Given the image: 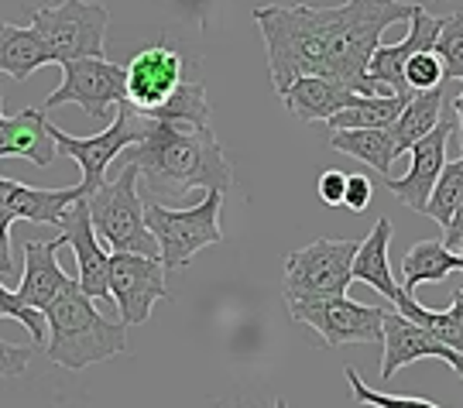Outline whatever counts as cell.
I'll return each mask as SVG.
<instances>
[{"mask_svg": "<svg viewBox=\"0 0 463 408\" xmlns=\"http://www.w3.org/2000/svg\"><path fill=\"white\" fill-rule=\"evenodd\" d=\"M117 158L137 165L141 196L151 203L185 196L189 189L227 193L233 185V168L216 141L213 128H179L162 120H145V134L124 147Z\"/></svg>", "mask_w": 463, "mask_h": 408, "instance_id": "obj_1", "label": "cell"}, {"mask_svg": "<svg viewBox=\"0 0 463 408\" xmlns=\"http://www.w3.org/2000/svg\"><path fill=\"white\" fill-rule=\"evenodd\" d=\"M412 4L405 0H347L326 7V49L323 76L344 82L361 97H392L388 86L367 76V59L381 45L388 24L409 21Z\"/></svg>", "mask_w": 463, "mask_h": 408, "instance_id": "obj_2", "label": "cell"}, {"mask_svg": "<svg viewBox=\"0 0 463 408\" xmlns=\"http://www.w3.org/2000/svg\"><path fill=\"white\" fill-rule=\"evenodd\" d=\"M42 316L49 327V340H45L49 360L66 371H83L90 364L110 360L128 350V327L107 319L93 306V299L76 285V278H69L52 295Z\"/></svg>", "mask_w": 463, "mask_h": 408, "instance_id": "obj_3", "label": "cell"}, {"mask_svg": "<svg viewBox=\"0 0 463 408\" xmlns=\"http://www.w3.org/2000/svg\"><path fill=\"white\" fill-rule=\"evenodd\" d=\"M268 49L271 86L281 93L298 76H323L326 49V7L313 4H268L254 11Z\"/></svg>", "mask_w": 463, "mask_h": 408, "instance_id": "obj_4", "label": "cell"}, {"mask_svg": "<svg viewBox=\"0 0 463 408\" xmlns=\"http://www.w3.org/2000/svg\"><path fill=\"white\" fill-rule=\"evenodd\" d=\"M90 223L103 237L110 251H131L158 258V244L145 227V196L137 189V165L120 162V176L114 182H103L86 196Z\"/></svg>", "mask_w": 463, "mask_h": 408, "instance_id": "obj_5", "label": "cell"}, {"mask_svg": "<svg viewBox=\"0 0 463 408\" xmlns=\"http://www.w3.org/2000/svg\"><path fill=\"white\" fill-rule=\"evenodd\" d=\"M220 206H223V193H216V189H206V199L189 210H172V206L151 203V199L145 203V227L158 244L162 268L168 271L185 268L203 247L223 241Z\"/></svg>", "mask_w": 463, "mask_h": 408, "instance_id": "obj_6", "label": "cell"}, {"mask_svg": "<svg viewBox=\"0 0 463 408\" xmlns=\"http://www.w3.org/2000/svg\"><path fill=\"white\" fill-rule=\"evenodd\" d=\"M107 7L90 0H62L52 7H34L32 28L49 52V62L62 66L72 59H103L107 45Z\"/></svg>", "mask_w": 463, "mask_h": 408, "instance_id": "obj_7", "label": "cell"}, {"mask_svg": "<svg viewBox=\"0 0 463 408\" xmlns=\"http://www.w3.org/2000/svg\"><path fill=\"white\" fill-rule=\"evenodd\" d=\"M292 319L316 329L326 346L347 343H381V306H361L344 295H285Z\"/></svg>", "mask_w": 463, "mask_h": 408, "instance_id": "obj_8", "label": "cell"}, {"mask_svg": "<svg viewBox=\"0 0 463 408\" xmlns=\"http://www.w3.org/2000/svg\"><path fill=\"white\" fill-rule=\"evenodd\" d=\"M107 292L117 299L124 327H145L151 306L158 299H168L165 268L158 258H148V254L110 251L107 254Z\"/></svg>", "mask_w": 463, "mask_h": 408, "instance_id": "obj_9", "label": "cell"}, {"mask_svg": "<svg viewBox=\"0 0 463 408\" xmlns=\"http://www.w3.org/2000/svg\"><path fill=\"white\" fill-rule=\"evenodd\" d=\"M49 134L55 141V155H69L72 162L80 165V172H83L80 185L86 193H93L107 182V168L117 162V155L145 134V117L134 114V110H124V114H117L110 120L107 131L93 134V138H72V134H66L55 124H49Z\"/></svg>", "mask_w": 463, "mask_h": 408, "instance_id": "obj_10", "label": "cell"}, {"mask_svg": "<svg viewBox=\"0 0 463 408\" xmlns=\"http://www.w3.org/2000/svg\"><path fill=\"white\" fill-rule=\"evenodd\" d=\"M357 241H313L285 254V295H344Z\"/></svg>", "mask_w": 463, "mask_h": 408, "instance_id": "obj_11", "label": "cell"}, {"mask_svg": "<svg viewBox=\"0 0 463 408\" xmlns=\"http://www.w3.org/2000/svg\"><path fill=\"white\" fill-rule=\"evenodd\" d=\"M76 103L86 117L103 120L114 103H124V69L107 59H72L62 62V86L52 90L45 100L49 107Z\"/></svg>", "mask_w": 463, "mask_h": 408, "instance_id": "obj_12", "label": "cell"}, {"mask_svg": "<svg viewBox=\"0 0 463 408\" xmlns=\"http://www.w3.org/2000/svg\"><path fill=\"white\" fill-rule=\"evenodd\" d=\"M449 138H460V93L453 100V114L439 117V124H436L430 134H422V138L409 147V155H412L409 172H405L402 179H392V176L384 179V185H388L409 210L422 213V206H426V199H430V193H432V182L439 179V172H443V165H447Z\"/></svg>", "mask_w": 463, "mask_h": 408, "instance_id": "obj_13", "label": "cell"}, {"mask_svg": "<svg viewBox=\"0 0 463 408\" xmlns=\"http://www.w3.org/2000/svg\"><path fill=\"white\" fill-rule=\"evenodd\" d=\"M179 82H183V55L168 45H151L124 66V103L134 114L148 117L175 93Z\"/></svg>", "mask_w": 463, "mask_h": 408, "instance_id": "obj_14", "label": "cell"}, {"mask_svg": "<svg viewBox=\"0 0 463 408\" xmlns=\"http://www.w3.org/2000/svg\"><path fill=\"white\" fill-rule=\"evenodd\" d=\"M443 28V17H432L426 11V4H412L409 11V34L395 42V45H378L367 59V76L381 86H388V93L398 100H412V90L402 80V66L405 59H412L419 52H432V42H436V32Z\"/></svg>", "mask_w": 463, "mask_h": 408, "instance_id": "obj_15", "label": "cell"}, {"mask_svg": "<svg viewBox=\"0 0 463 408\" xmlns=\"http://www.w3.org/2000/svg\"><path fill=\"white\" fill-rule=\"evenodd\" d=\"M381 343H384V357H381V377H384V381H392L395 371H402V367H409V364H415V360H422V357L447 360L457 375L463 371L460 350L432 340L426 329L415 327L412 319H405V316L395 309H384V319H381Z\"/></svg>", "mask_w": 463, "mask_h": 408, "instance_id": "obj_16", "label": "cell"}, {"mask_svg": "<svg viewBox=\"0 0 463 408\" xmlns=\"http://www.w3.org/2000/svg\"><path fill=\"white\" fill-rule=\"evenodd\" d=\"M59 230H62V244L76 251V264H80V278L76 285L83 289L93 302L107 299V251L99 247V237L93 223H90V206L86 199H76L62 216H59Z\"/></svg>", "mask_w": 463, "mask_h": 408, "instance_id": "obj_17", "label": "cell"}, {"mask_svg": "<svg viewBox=\"0 0 463 408\" xmlns=\"http://www.w3.org/2000/svg\"><path fill=\"white\" fill-rule=\"evenodd\" d=\"M279 97L288 114L313 124V120H330L336 110L354 107L361 100V93H354L330 76H298L281 90Z\"/></svg>", "mask_w": 463, "mask_h": 408, "instance_id": "obj_18", "label": "cell"}, {"mask_svg": "<svg viewBox=\"0 0 463 408\" xmlns=\"http://www.w3.org/2000/svg\"><path fill=\"white\" fill-rule=\"evenodd\" d=\"M83 185H69V189H32L24 182L0 179V210H7L14 220H32V223H49L59 227V216L76 203L86 199Z\"/></svg>", "mask_w": 463, "mask_h": 408, "instance_id": "obj_19", "label": "cell"}, {"mask_svg": "<svg viewBox=\"0 0 463 408\" xmlns=\"http://www.w3.org/2000/svg\"><path fill=\"white\" fill-rule=\"evenodd\" d=\"M59 247H66L62 237L42 241V244H34V241L24 244V271H21V281H17L14 295L24 306H32V309H38V312L45 309L52 302V295L69 281V275L59 268V258H55Z\"/></svg>", "mask_w": 463, "mask_h": 408, "instance_id": "obj_20", "label": "cell"}, {"mask_svg": "<svg viewBox=\"0 0 463 408\" xmlns=\"http://www.w3.org/2000/svg\"><path fill=\"white\" fill-rule=\"evenodd\" d=\"M388 244H392V220L381 216L364 241H357L354 261H350V281H364L374 292L384 295L388 302H395V295L402 292V285H398L395 275H392Z\"/></svg>", "mask_w": 463, "mask_h": 408, "instance_id": "obj_21", "label": "cell"}, {"mask_svg": "<svg viewBox=\"0 0 463 408\" xmlns=\"http://www.w3.org/2000/svg\"><path fill=\"white\" fill-rule=\"evenodd\" d=\"M422 213L432 216L439 227L447 230V241L443 244L460 254V244H463V158L460 155L453 162L443 165L439 179L432 182V193L426 199Z\"/></svg>", "mask_w": 463, "mask_h": 408, "instance_id": "obj_22", "label": "cell"}, {"mask_svg": "<svg viewBox=\"0 0 463 408\" xmlns=\"http://www.w3.org/2000/svg\"><path fill=\"white\" fill-rule=\"evenodd\" d=\"M443 107H447V90L443 86H432V90H415L412 100L402 107V114L395 117L392 124V141H395V158H402L409 147L430 134L439 117H443Z\"/></svg>", "mask_w": 463, "mask_h": 408, "instance_id": "obj_23", "label": "cell"}, {"mask_svg": "<svg viewBox=\"0 0 463 408\" xmlns=\"http://www.w3.org/2000/svg\"><path fill=\"white\" fill-rule=\"evenodd\" d=\"M42 66H49V52L42 45L38 32L0 21V72H7L11 80L24 82L34 69Z\"/></svg>", "mask_w": 463, "mask_h": 408, "instance_id": "obj_24", "label": "cell"}, {"mask_svg": "<svg viewBox=\"0 0 463 408\" xmlns=\"http://www.w3.org/2000/svg\"><path fill=\"white\" fill-rule=\"evenodd\" d=\"M330 147L344 151L357 162L371 165L378 176H392L395 162V141H392V124L388 128H357V131H330Z\"/></svg>", "mask_w": 463, "mask_h": 408, "instance_id": "obj_25", "label": "cell"}, {"mask_svg": "<svg viewBox=\"0 0 463 408\" xmlns=\"http://www.w3.org/2000/svg\"><path fill=\"white\" fill-rule=\"evenodd\" d=\"M395 312H402L405 319H412L415 327H422L426 333H430L432 340L447 343V346H453V350H460L463 346V299L460 292L453 295V306L443 312H432L426 309L422 302H415L412 292H402L395 295Z\"/></svg>", "mask_w": 463, "mask_h": 408, "instance_id": "obj_26", "label": "cell"}, {"mask_svg": "<svg viewBox=\"0 0 463 408\" xmlns=\"http://www.w3.org/2000/svg\"><path fill=\"white\" fill-rule=\"evenodd\" d=\"M463 254L449 251L443 241H419V244L402 258V278L405 292H415L422 281H443L449 271H460Z\"/></svg>", "mask_w": 463, "mask_h": 408, "instance_id": "obj_27", "label": "cell"}, {"mask_svg": "<svg viewBox=\"0 0 463 408\" xmlns=\"http://www.w3.org/2000/svg\"><path fill=\"white\" fill-rule=\"evenodd\" d=\"M7 124H11V155L14 158H24V162L38 165V168H49L55 162V141L49 134L45 110L24 107Z\"/></svg>", "mask_w": 463, "mask_h": 408, "instance_id": "obj_28", "label": "cell"}, {"mask_svg": "<svg viewBox=\"0 0 463 408\" xmlns=\"http://www.w3.org/2000/svg\"><path fill=\"white\" fill-rule=\"evenodd\" d=\"M145 120H162V124H179V128H210V103H206V86L203 82H179L175 93L155 107Z\"/></svg>", "mask_w": 463, "mask_h": 408, "instance_id": "obj_29", "label": "cell"}, {"mask_svg": "<svg viewBox=\"0 0 463 408\" xmlns=\"http://www.w3.org/2000/svg\"><path fill=\"white\" fill-rule=\"evenodd\" d=\"M405 100L398 97H361L347 110H336L326 120L330 131H357V128H388L395 124V117L402 114Z\"/></svg>", "mask_w": 463, "mask_h": 408, "instance_id": "obj_30", "label": "cell"}, {"mask_svg": "<svg viewBox=\"0 0 463 408\" xmlns=\"http://www.w3.org/2000/svg\"><path fill=\"white\" fill-rule=\"evenodd\" d=\"M432 55L439 59L443 76L453 82L463 80V17L460 11H453L449 17H443V28L436 32L432 42Z\"/></svg>", "mask_w": 463, "mask_h": 408, "instance_id": "obj_31", "label": "cell"}, {"mask_svg": "<svg viewBox=\"0 0 463 408\" xmlns=\"http://www.w3.org/2000/svg\"><path fill=\"white\" fill-rule=\"evenodd\" d=\"M17 319L21 327L32 333L34 346H45V340H49V327H45V316L38 309H32V306H24L21 299L14 295V289H7L4 281H0V319Z\"/></svg>", "mask_w": 463, "mask_h": 408, "instance_id": "obj_32", "label": "cell"}, {"mask_svg": "<svg viewBox=\"0 0 463 408\" xmlns=\"http://www.w3.org/2000/svg\"><path fill=\"white\" fill-rule=\"evenodd\" d=\"M402 80L409 90H432V86H443V66H439V59L432 55V52H419L412 59H405V66H402Z\"/></svg>", "mask_w": 463, "mask_h": 408, "instance_id": "obj_33", "label": "cell"}, {"mask_svg": "<svg viewBox=\"0 0 463 408\" xmlns=\"http://www.w3.org/2000/svg\"><path fill=\"white\" fill-rule=\"evenodd\" d=\"M347 384H350V394L361 402V405H374V408H439L426 402V398H405V394H381V392H371L364 381L357 377L354 367H347Z\"/></svg>", "mask_w": 463, "mask_h": 408, "instance_id": "obj_34", "label": "cell"}, {"mask_svg": "<svg viewBox=\"0 0 463 408\" xmlns=\"http://www.w3.org/2000/svg\"><path fill=\"white\" fill-rule=\"evenodd\" d=\"M34 357V346H14V343L0 340V375L4 377H21L28 371Z\"/></svg>", "mask_w": 463, "mask_h": 408, "instance_id": "obj_35", "label": "cell"}, {"mask_svg": "<svg viewBox=\"0 0 463 408\" xmlns=\"http://www.w3.org/2000/svg\"><path fill=\"white\" fill-rule=\"evenodd\" d=\"M371 196H374V185L367 176H347V189H344V206L354 213H364L371 206Z\"/></svg>", "mask_w": 463, "mask_h": 408, "instance_id": "obj_36", "label": "cell"}, {"mask_svg": "<svg viewBox=\"0 0 463 408\" xmlns=\"http://www.w3.org/2000/svg\"><path fill=\"white\" fill-rule=\"evenodd\" d=\"M344 189H347V176L336 172V168H326L319 176V199L326 206H344Z\"/></svg>", "mask_w": 463, "mask_h": 408, "instance_id": "obj_37", "label": "cell"}, {"mask_svg": "<svg viewBox=\"0 0 463 408\" xmlns=\"http://www.w3.org/2000/svg\"><path fill=\"white\" fill-rule=\"evenodd\" d=\"M11 223L14 216L0 210V278L14 275V254H11Z\"/></svg>", "mask_w": 463, "mask_h": 408, "instance_id": "obj_38", "label": "cell"}, {"mask_svg": "<svg viewBox=\"0 0 463 408\" xmlns=\"http://www.w3.org/2000/svg\"><path fill=\"white\" fill-rule=\"evenodd\" d=\"M275 408H288V402H285V398H279V402H275Z\"/></svg>", "mask_w": 463, "mask_h": 408, "instance_id": "obj_39", "label": "cell"}]
</instances>
